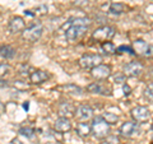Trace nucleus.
<instances>
[{
	"instance_id": "obj_1",
	"label": "nucleus",
	"mask_w": 153,
	"mask_h": 144,
	"mask_svg": "<svg viewBox=\"0 0 153 144\" xmlns=\"http://www.w3.org/2000/svg\"><path fill=\"white\" fill-rule=\"evenodd\" d=\"M91 131L94 134L96 138L101 139V138L107 137V134L110 131V125L102 119V116L93 117L92 124H91Z\"/></svg>"
},
{
	"instance_id": "obj_2",
	"label": "nucleus",
	"mask_w": 153,
	"mask_h": 144,
	"mask_svg": "<svg viewBox=\"0 0 153 144\" xmlns=\"http://www.w3.org/2000/svg\"><path fill=\"white\" fill-rule=\"evenodd\" d=\"M42 32H44V27L40 23L32 24L30 27H26L22 31V38L27 42H36L41 38Z\"/></svg>"
},
{
	"instance_id": "obj_3",
	"label": "nucleus",
	"mask_w": 153,
	"mask_h": 144,
	"mask_svg": "<svg viewBox=\"0 0 153 144\" xmlns=\"http://www.w3.org/2000/svg\"><path fill=\"white\" fill-rule=\"evenodd\" d=\"M115 28L110 27V26H102L98 27L93 33H92V38L94 41L98 42H107L110 40H112L115 36Z\"/></svg>"
},
{
	"instance_id": "obj_4",
	"label": "nucleus",
	"mask_w": 153,
	"mask_h": 144,
	"mask_svg": "<svg viewBox=\"0 0 153 144\" xmlns=\"http://www.w3.org/2000/svg\"><path fill=\"white\" fill-rule=\"evenodd\" d=\"M80 68L83 69H93L94 66H97L102 63V56L98 54H85L78 60Z\"/></svg>"
},
{
	"instance_id": "obj_5",
	"label": "nucleus",
	"mask_w": 153,
	"mask_h": 144,
	"mask_svg": "<svg viewBox=\"0 0 153 144\" xmlns=\"http://www.w3.org/2000/svg\"><path fill=\"white\" fill-rule=\"evenodd\" d=\"M88 27H80V26H69L65 30V37L69 42H75L79 40L85 32H87Z\"/></svg>"
},
{
	"instance_id": "obj_6",
	"label": "nucleus",
	"mask_w": 153,
	"mask_h": 144,
	"mask_svg": "<svg viewBox=\"0 0 153 144\" xmlns=\"http://www.w3.org/2000/svg\"><path fill=\"white\" fill-rule=\"evenodd\" d=\"M130 114L135 122H147L151 117V111L148 110V107H144V106L134 107L130 111Z\"/></svg>"
},
{
	"instance_id": "obj_7",
	"label": "nucleus",
	"mask_w": 153,
	"mask_h": 144,
	"mask_svg": "<svg viewBox=\"0 0 153 144\" xmlns=\"http://www.w3.org/2000/svg\"><path fill=\"white\" fill-rule=\"evenodd\" d=\"M133 51L137 55L152 56V46L144 40H135L133 42Z\"/></svg>"
},
{
	"instance_id": "obj_8",
	"label": "nucleus",
	"mask_w": 153,
	"mask_h": 144,
	"mask_svg": "<svg viewBox=\"0 0 153 144\" xmlns=\"http://www.w3.org/2000/svg\"><path fill=\"white\" fill-rule=\"evenodd\" d=\"M74 116L79 120L80 122L82 121H88L89 119L93 117V108L89 106V105H80L75 108V112H74Z\"/></svg>"
},
{
	"instance_id": "obj_9",
	"label": "nucleus",
	"mask_w": 153,
	"mask_h": 144,
	"mask_svg": "<svg viewBox=\"0 0 153 144\" xmlns=\"http://www.w3.org/2000/svg\"><path fill=\"white\" fill-rule=\"evenodd\" d=\"M91 75L97 80H105L111 75V68L108 65L100 64L97 66H94L93 69H91Z\"/></svg>"
},
{
	"instance_id": "obj_10",
	"label": "nucleus",
	"mask_w": 153,
	"mask_h": 144,
	"mask_svg": "<svg viewBox=\"0 0 153 144\" xmlns=\"http://www.w3.org/2000/svg\"><path fill=\"white\" fill-rule=\"evenodd\" d=\"M120 134L125 138H133L139 134V125L135 121H125L120 126Z\"/></svg>"
},
{
	"instance_id": "obj_11",
	"label": "nucleus",
	"mask_w": 153,
	"mask_h": 144,
	"mask_svg": "<svg viewBox=\"0 0 153 144\" xmlns=\"http://www.w3.org/2000/svg\"><path fill=\"white\" fill-rule=\"evenodd\" d=\"M124 75L125 76H138L142 74L143 71V65L139 63V61H130L124 65Z\"/></svg>"
},
{
	"instance_id": "obj_12",
	"label": "nucleus",
	"mask_w": 153,
	"mask_h": 144,
	"mask_svg": "<svg viewBox=\"0 0 153 144\" xmlns=\"http://www.w3.org/2000/svg\"><path fill=\"white\" fill-rule=\"evenodd\" d=\"M26 28V22L22 17H13L9 22V31L12 33L22 32Z\"/></svg>"
},
{
	"instance_id": "obj_13",
	"label": "nucleus",
	"mask_w": 153,
	"mask_h": 144,
	"mask_svg": "<svg viewBox=\"0 0 153 144\" xmlns=\"http://www.w3.org/2000/svg\"><path fill=\"white\" fill-rule=\"evenodd\" d=\"M87 91L91 93H96V94H111V89H110L107 85H105L101 82H96V83H91L88 87H87Z\"/></svg>"
},
{
	"instance_id": "obj_14",
	"label": "nucleus",
	"mask_w": 153,
	"mask_h": 144,
	"mask_svg": "<svg viewBox=\"0 0 153 144\" xmlns=\"http://www.w3.org/2000/svg\"><path fill=\"white\" fill-rule=\"evenodd\" d=\"M54 129L57 133H66L71 130V122H70V119H66V117H59L54 122Z\"/></svg>"
},
{
	"instance_id": "obj_15",
	"label": "nucleus",
	"mask_w": 153,
	"mask_h": 144,
	"mask_svg": "<svg viewBox=\"0 0 153 144\" xmlns=\"http://www.w3.org/2000/svg\"><path fill=\"white\" fill-rule=\"evenodd\" d=\"M49 78H50V75L44 70H33L30 74V79L32 84H41L44 82H46Z\"/></svg>"
},
{
	"instance_id": "obj_16",
	"label": "nucleus",
	"mask_w": 153,
	"mask_h": 144,
	"mask_svg": "<svg viewBox=\"0 0 153 144\" xmlns=\"http://www.w3.org/2000/svg\"><path fill=\"white\" fill-rule=\"evenodd\" d=\"M74 112H75V107L71 103H69V102L60 103V106H59V114H60L61 117L70 119L71 116H74Z\"/></svg>"
},
{
	"instance_id": "obj_17",
	"label": "nucleus",
	"mask_w": 153,
	"mask_h": 144,
	"mask_svg": "<svg viewBox=\"0 0 153 144\" xmlns=\"http://www.w3.org/2000/svg\"><path fill=\"white\" fill-rule=\"evenodd\" d=\"M91 21L88 18H84V17H76V18H71L69 19L68 22L65 23V24L61 27L63 30H66L69 26H80V27H88L89 26Z\"/></svg>"
},
{
	"instance_id": "obj_18",
	"label": "nucleus",
	"mask_w": 153,
	"mask_h": 144,
	"mask_svg": "<svg viewBox=\"0 0 153 144\" xmlns=\"http://www.w3.org/2000/svg\"><path fill=\"white\" fill-rule=\"evenodd\" d=\"M76 134L82 138H87L91 134V124H88L87 121L76 124Z\"/></svg>"
},
{
	"instance_id": "obj_19",
	"label": "nucleus",
	"mask_w": 153,
	"mask_h": 144,
	"mask_svg": "<svg viewBox=\"0 0 153 144\" xmlns=\"http://www.w3.org/2000/svg\"><path fill=\"white\" fill-rule=\"evenodd\" d=\"M0 56L4 59H13L16 56V50L9 45H3L0 46Z\"/></svg>"
},
{
	"instance_id": "obj_20",
	"label": "nucleus",
	"mask_w": 153,
	"mask_h": 144,
	"mask_svg": "<svg viewBox=\"0 0 153 144\" xmlns=\"http://www.w3.org/2000/svg\"><path fill=\"white\" fill-rule=\"evenodd\" d=\"M125 9H126V7L124 5L123 3H112L108 8V12L111 14H116V16H119V14L125 12Z\"/></svg>"
},
{
	"instance_id": "obj_21",
	"label": "nucleus",
	"mask_w": 153,
	"mask_h": 144,
	"mask_svg": "<svg viewBox=\"0 0 153 144\" xmlns=\"http://www.w3.org/2000/svg\"><path fill=\"white\" fill-rule=\"evenodd\" d=\"M102 119L110 125V124H116L117 120H119V116L117 115H115V114H112V112H105Z\"/></svg>"
},
{
	"instance_id": "obj_22",
	"label": "nucleus",
	"mask_w": 153,
	"mask_h": 144,
	"mask_svg": "<svg viewBox=\"0 0 153 144\" xmlns=\"http://www.w3.org/2000/svg\"><path fill=\"white\" fill-rule=\"evenodd\" d=\"M102 50L105 54H115V51H116V47H115V45L112 44V42H102Z\"/></svg>"
},
{
	"instance_id": "obj_23",
	"label": "nucleus",
	"mask_w": 153,
	"mask_h": 144,
	"mask_svg": "<svg viewBox=\"0 0 153 144\" xmlns=\"http://www.w3.org/2000/svg\"><path fill=\"white\" fill-rule=\"evenodd\" d=\"M19 133H21L22 135H25L26 138H28V139L35 138V130H33L32 128H22L21 130H19Z\"/></svg>"
},
{
	"instance_id": "obj_24",
	"label": "nucleus",
	"mask_w": 153,
	"mask_h": 144,
	"mask_svg": "<svg viewBox=\"0 0 153 144\" xmlns=\"http://www.w3.org/2000/svg\"><path fill=\"white\" fill-rule=\"evenodd\" d=\"M10 70H12L10 65L7 64V63H1L0 64V78H3V76H5L7 74H9L10 73Z\"/></svg>"
},
{
	"instance_id": "obj_25",
	"label": "nucleus",
	"mask_w": 153,
	"mask_h": 144,
	"mask_svg": "<svg viewBox=\"0 0 153 144\" xmlns=\"http://www.w3.org/2000/svg\"><path fill=\"white\" fill-rule=\"evenodd\" d=\"M32 68L30 65H27V64H25V65H22V68L19 69V74L21 75H30V73H32Z\"/></svg>"
},
{
	"instance_id": "obj_26",
	"label": "nucleus",
	"mask_w": 153,
	"mask_h": 144,
	"mask_svg": "<svg viewBox=\"0 0 153 144\" xmlns=\"http://www.w3.org/2000/svg\"><path fill=\"white\" fill-rule=\"evenodd\" d=\"M123 51H125V52H129V54H134V51H133V49L131 47H128V46H120V47H117V50L115 51V54H121Z\"/></svg>"
},
{
	"instance_id": "obj_27",
	"label": "nucleus",
	"mask_w": 153,
	"mask_h": 144,
	"mask_svg": "<svg viewBox=\"0 0 153 144\" xmlns=\"http://www.w3.org/2000/svg\"><path fill=\"white\" fill-rule=\"evenodd\" d=\"M105 144H120V140H119V138H117V137L111 135V137H108V138L106 139Z\"/></svg>"
},
{
	"instance_id": "obj_28",
	"label": "nucleus",
	"mask_w": 153,
	"mask_h": 144,
	"mask_svg": "<svg viewBox=\"0 0 153 144\" xmlns=\"http://www.w3.org/2000/svg\"><path fill=\"white\" fill-rule=\"evenodd\" d=\"M35 14H46L47 13V7L46 5H41V7H37L35 9Z\"/></svg>"
},
{
	"instance_id": "obj_29",
	"label": "nucleus",
	"mask_w": 153,
	"mask_h": 144,
	"mask_svg": "<svg viewBox=\"0 0 153 144\" xmlns=\"http://www.w3.org/2000/svg\"><path fill=\"white\" fill-rule=\"evenodd\" d=\"M64 89H65V91H73L74 93L80 92V88H79V87H76V85H73V84H70V85H65Z\"/></svg>"
},
{
	"instance_id": "obj_30",
	"label": "nucleus",
	"mask_w": 153,
	"mask_h": 144,
	"mask_svg": "<svg viewBox=\"0 0 153 144\" xmlns=\"http://www.w3.org/2000/svg\"><path fill=\"white\" fill-rule=\"evenodd\" d=\"M146 97L152 102V98H153V97H152V84L148 85L147 89H146Z\"/></svg>"
},
{
	"instance_id": "obj_31",
	"label": "nucleus",
	"mask_w": 153,
	"mask_h": 144,
	"mask_svg": "<svg viewBox=\"0 0 153 144\" xmlns=\"http://www.w3.org/2000/svg\"><path fill=\"white\" fill-rule=\"evenodd\" d=\"M125 78L126 76L125 75H115V82H117V83H124L125 82Z\"/></svg>"
},
{
	"instance_id": "obj_32",
	"label": "nucleus",
	"mask_w": 153,
	"mask_h": 144,
	"mask_svg": "<svg viewBox=\"0 0 153 144\" xmlns=\"http://www.w3.org/2000/svg\"><path fill=\"white\" fill-rule=\"evenodd\" d=\"M123 91H124V96H129V94H130V92H131V88L129 87V85L124 84L123 85Z\"/></svg>"
},
{
	"instance_id": "obj_33",
	"label": "nucleus",
	"mask_w": 153,
	"mask_h": 144,
	"mask_svg": "<svg viewBox=\"0 0 153 144\" xmlns=\"http://www.w3.org/2000/svg\"><path fill=\"white\" fill-rule=\"evenodd\" d=\"M7 85H8V82L7 80L0 79V87H7Z\"/></svg>"
},
{
	"instance_id": "obj_34",
	"label": "nucleus",
	"mask_w": 153,
	"mask_h": 144,
	"mask_svg": "<svg viewBox=\"0 0 153 144\" xmlns=\"http://www.w3.org/2000/svg\"><path fill=\"white\" fill-rule=\"evenodd\" d=\"M23 108H25L26 111H28V110H30V102H28V101H27V102L23 103Z\"/></svg>"
},
{
	"instance_id": "obj_35",
	"label": "nucleus",
	"mask_w": 153,
	"mask_h": 144,
	"mask_svg": "<svg viewBox=\"0 0 153 144\" xmlns=\"http://www.w3.org/2000/svg\"><path fill=\"white\" fill-rule=\"evenodd\" d=\"M12 143H13V144H23L22 142H19L18 139H13V140H12Z\"/></svg>"
}]
</instances>
